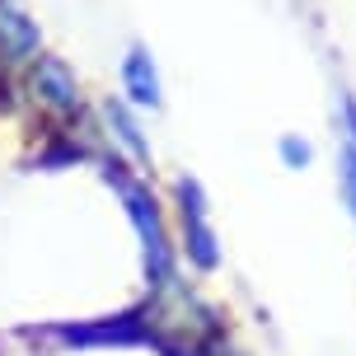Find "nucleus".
Returning a JSON list of instances; mask_svg holds the SVG:
<instances>
[{
	"label": "nucleus",
	"instance_id": "obj_1",
	"mask_svg": "<svg viewBox=\"0 0 356 356\" xmlns=\"http://www.w3.org/2000/svg\"><path fill=\"white\" fill-rule=\"evenodd\" d=\"M94 169H99L104 183L118 193L127 225L136 234L141 267H145V296H160V291L178 286L183 282V258H178V244H174V220H169V207H164V197L155 193L150 174H136L131 164L113 160L108 150L94 160Z\"/></svg>",
	"mask_w": 356,
	"mask_h": 356
},
{
	"label": "nucleus",
	"instance_id": "obj_2",
	"mask_svg": "<svg viewBox=\"0 0 356 356\" xmlns=\"http://www.w3.org/2000/svg\"><path fill=\"white\" fill-rule=\"evenodd\" d=\"M19 108H24L38 127H80V122H89V113H94L75 66L66 56L47 52V47L19 71Z\"/></svg>",
	"mask_w": 356,
	"mask_h": 356
},
{
	"label": "nucleus",
	"instance_id": "obj_3",
	"mask_svg": "<svg viewBox=\"0 0 356 356\" xmlns=\"http://www.w3.org/2000/svg\"><path fill=\"white\" fill-rule=\"evenodd\" d=\"M169 220H174V244L188 272L211 277L220 272V234L211 220V202L202 193V183L193 174H178L169 188Z\"/></svg>",
	"mask_w": 356,
	"mask_h": 356
},
{
	"label": "nucleus",
	"instance_id": "obj_4",
	"mask_svg": "<svg viewBox=\"0 0 356 356\" xmlns=\"http://www.w3.org/2000/svg\"><path fill=\"white\" fill-rule=\"evenodd\" d=\"M94 127H99V141L113 160L131 164L136 174L155 169V145H150V131H145V113H136L122 94H104L94 104Z\"/></svg>",
	"mask_w": 356,
	"mask_h": 356
},
{
	"label": "nucleus",
	"instance_id": "obj_5",
	"mask_svg": "<svg viewBox=\"0 0 356 356\" xmlns=\"http://www.w3.org/2000/svg\"><path fill=\"white\" fill-rule=\"evenodd\" d=\"M118 85H122V99L136 113H160L164 108V75H160V61L150 56L145 42H131L118 61Z\"/></svg>",
	"mask_w": 356,
	"mask_h": 356
},
{
	"label": "nucleus",
	"instance_id": "obj_6",
	"mask_svg": "<svg viewBox=\"0 0 356 356\" xmlns=\"http://www.w3.org/2000/svg\"><path fill=\"white\" fill-rule=\"evenodd\" d=\"M333 127H338V197L347 220L356 225V94L347 89L333 104Z\"/></svg>",
	"mask_w": 356,
	"mask_h": 356
},
{
	"label": "nucleus",
	"instance_id": "obj_7",
	"mask_svg": "<svg viewBox=\"0 0 356 356\" xmlns=\"http://www.w3.org/2000/svg\"><path fill=\"white\" fill-rule=\"evenodd\" d=\"M155 352L160 356H239V347H234V338L225 328H216V333H202V338L155 342Z\"/></svg>",
	"mask_w": 356,
	"mask_h": 356
},
{
	"label": "nucleus",
	"instance_id": "obj_8",
	"mask_svg": "<svg viewBox=\"0 0 356 356\" xmlns=\"http://www.w3.org/2000/svg\"><path fill=\"white\" fill-rule=\"evenodd\" d=\"M277 160L286 169H309L314 164V145L305 141V136H296V131H286L282 141H277Z\"/></svg>",
	"mask_w": 356,
	"mask_h": 356
},
{
	"label": "nucleus",
	"instance_id": "obj_9",
	"mask_svg": "<svg viewBox=\"0 0 356 356\" xmlns=\"http://www.w3.org/2000/svg\"><path fill=\"white\" fill-rule=\"evenodd\" d=\"M10 5H19V0H0V15H5V10H10Z\"/></svg>",
	"mask_w": 356,
	"mask_h": 356
}]
</instances>
